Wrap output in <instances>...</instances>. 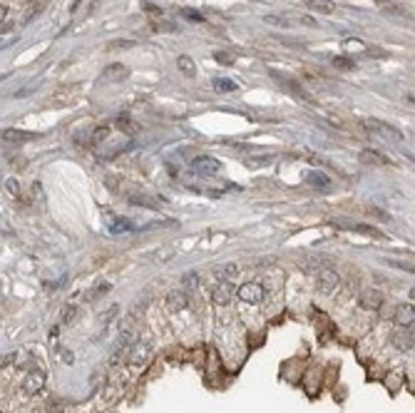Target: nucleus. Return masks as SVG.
Masks as SVG:
<instances>
[{
	"mask_svg": "<svg viewBox=\"0 0 415 413\" xmlns=\"http://www.w3.org/2000/svg\"><path fill=\"white\" fill-rule=\"evenodd\" d=\"M15 361V354H5V356H0V368H3L5 363H13Z\"/></svg>",
	"mask_w": 415,
	"mask_h": 413,
	"instance_id": "obj_36",
	"label": "nucleus"
},
{
	"mask_svg": "<svg viewBox=\"0 0 415 413\" xmlns=\"http://www.w3.org/2000/svg\"><path fill=\"white\" fill-rule=\"evenodd\" d=\"M184 13V18H189V20H194V23H204V18L199 15V13H194V10H182Z\"/></svg>",
	"mask_w": 415,
	"mask_h": 413,
	"instance_id": "obj_35",
	"label": "nucleus"
},
{
	"mask_svg": "<svg viewBox=\"0 0 415 413\" xmlns=\"http://www.w3.org/2000/svg\"><path fill=\"white\" fill-rule=\"evenodd\" d=\"M152 358V341L149 339H139L130 346V363L132 366H142Z\"/></svg>",
	"mask_w": 415,
	"mask_h": 413,
	"instance_id": "obj_1",
	"label": "nucleus"
},
{
	"mask_svg": "<svg viewBox=\"0 0 415 413\" xmlns=\"http://www.w3.org/2000/svg\"><path fill=\"white\" fill-rule=\"evenodd\" d=\"M134 227H132V221L130 219H125V217H117L115 221H112V227H109V232L112 234H125V232H132Z\"/></svg>",
	"mask_w": 415,
	"mask_h": 413,
	"instance_id": "obj_16",
	"label": "nucleus"
},
{
	"mask_svg": "<svg viewBox=\"0 0 415 413\" xmlns=\"http://www.w3.org/2000/svg\"><path fill=\"white\" fill-rule=\"evenodd\" d=\"M358 160H361L363 165H373V167H386V165L390 162L386 155H381V152H373V149H363Z\"/></svg>",
	"mask_w": 415,
	"mask_h": 413,
	"instance_id": "obj_11",
	"label": "nucleus"
},
{
	"mask_svg": "<svg viewBox=\"0 0 415 413\" xmlns=\"http://www.w3.org/2000/svg\"><path fill=\"white\" fill-rule=\"evenodd\" d=\"M130 202L144 209H157V199L155 197H147V194H130Z\"/></svg>",
	"mask_w": 415,
	"mask_h": 413,
	"instance_id": "obj_15",
	"label": "nucleus"
},
{
	"mask_svg": "<svg viewBox=\"0 0 415 413\" xmlns=\"http://www.w3.org/2000/svg\"><path fill=\"white\" fill-rule=\"evenodd\" d=\"M78 316H80V309H78V306L67 304V306L62 309V324H72V321H78Z\"/></svg>",
	"mask_w": 415,
	"mask_h": 413,
	"instance_id": "obj_23",
	"label": "nucleus"
},
{
	"mask_svg": "<svg viewBox=\"0 0 415 413\" xmlns=\"http://www.w3.org/2000/svg\"><path fill=\"white\" fill-rule=\"evenodd\" d=\"M301 23H304V25H311V28H316V20H313L311 15H304V18H301Z\"/></svg>",
	"mask_w": 415,
	"mask_h": 413,
	"instance_id": "obj_38",
	"label": "nucleus"
},
{
	"mask_svg": "<svg viewBox=\"0 0 415 413\" xmlns=\"http://www.w3.org/2000/svg\"><path fill=\"white\" fill-rule=\"evenodd\" d=\"M232 299V281H219L211 286V302L214 304H226Z\"/></svg>",
	"mask_w": 415,
	"mask_h": 413,
	"instance_id": "obj_10",
	"label": "nucleus"
},
{
	"mask_svg": "<svg viewBox=\"0 0 415 413\" xmlns=\"http://www.w3.org/2000/svg\"><path fill=\"white\" fill-rule=\"evenodd\" d=\"M361 306L368 309V311H378V309L383 306V294L375 291V289H365V291L361 294Z\"/></svg>",
	"mask_w": 415,
	"mask_h": 413,
	"instance_id": "obj_7",
	"label": "nucleus"
},
{
	"mask_svg": "<svg viewBox=\"0 0 415 413\" xmlns=\"http://www.w3.org/2000/svg\"><path fill=\"white\" fill-rule=\"evenodd\" d=\"M182 284H184V289H194V286L199 284V276H197L194 272H189V274L182 276Z\"/></svg>",
	"mask_w": 415,
	"mask_h": 413,
	"instance_id": "obj_32",
	"label": "nucleus"
},
{
	"mask_svg": "<svg viewBox=\"0 0 415 413\" xmlns=\"http://www.w3.org/2000/svg\"><path fill=\"white\" fill-rule=\"evenodd\" d=\"M214 87H216V92H236V90H239L234 80H226V78H216V80H214Z\"/></svg>",
	"mask_w": 415,
	"mask_h": 413,
	"instance_id": "obj_20",
	"label": "nucleus"
},
{
	"mask_svg": "<svg viewBox=\"0 0 415 413\" xmlns=\"http://www.w3.org/2000/svg\"><path fill=\"white\" fill-rule=\"evenodd\" d=\"M343 48H363V45H361L358 40H346V43H343Z\"/></svg>",
	"mask_w": 415,
	"mask_h": 413,
	"instance_id": "obj_39",
	"label": "nucleus"
},
{
	"mask_svg": "<svg viewBox=\"0 0 415 413\" xmlns=\"http://www.w3.org/2000/svg\"><path fill=\"white\" fill-rule=\"evenodd\" d=\"M381 10H383V13H393V15H408L398 3H381Z\"/></svg>",
	"mask_w": 415,
	"mask_h": 413,
	"instance_id": "obj_29",
	"label": "nucleus"
},
{
	"mask_svg": "<svg viewBox=\"0 0 415 413\" xmlns=\"http://www.w3.org/2000/svg\"><path fill=\"white\" fill-rule=\"evenodd\" d=\"M271 162H274V155H261V157H249L246 167H263V165H271Z\"/></svg>",
	"mask_w": 415,
	"mask_h": 413,
	"instance_id": "obj_24",
	"label": "nucleus"
},
{
	"mask_svg": "<svg viewBox=\"0 0 415 413\" xmlns=\"http://www.w3.org/2000/svg\"><path fill=\"white\" fill-rule=\"evenodd\" d=\"M216 274L221 276V281H232V279L239 274V267H236V264H224V267H221Z\"/></svg>",
	"mask_w": 415,
	"mask_h": 413,
	"instance_id": "obj_21",
	"label": "nucleus"
},
{
	"mask_svg": "<svg viewBox=\"0 0 415 413\" xmlns=\"http://www.w3.org/2000/svg\"><path fill=\"white\" fill-rule=\"evenodd\" d=\"M130 78V70L125 65H109L104 70V80H112V83H120V80H127Z\"/></svg>",
	"mask_w": 415,
	"mask_h": 413,
	"instance_id": "obj_13",
	"label": "nucleus"
},
{
	"mask_svg": "<svg viewBox=\"0 0 415 413\" xmlns=\"http://www.w3.org/2000/svg\"><path fill=\"white\" fill-rule=\"evenodd\" d=\"M127 48H134V40H112L107 45V50H127Z\"/></svg>",
	"mask_w": 415,
	"mask_h": 413,
	"instance_id": "obj_31",
	"label": "nucleus"
},
{
	"mask_svg": "<svg viewBox=\"0 0 415 413\" xmlns=\"http://www.w3.org/2000/svg\"><path fill=\"white\" fill-rule=\"evenodd\" d=\"M309 8L316 10V13H326L328 15V13H333L336 5L331 3V0H309Z\"/></svg>",
	"mask_w": 415,
	"mask_h": 413,
	"instance_id": "obj_19",
	"label": "nucleus"
},
{
	"mask_svg": "<svg viewBox=\"0 0 415 413\" xmlns=\"http://www.w3.org/2000/svg\"><path fill=\"white\" fill-rule=\"evenodd\" d=\"M271 78L281 80V83H284V87H286L288 92H293L296 97H301V100H311V95H309L304 87H301V85H298L293 78H286V75H281V72H274V70H271Z\"/></svg>",
	"mask_w": 415,
	"mask_h": 413,
	"instance_id": "obj_8",
	"label": "nucleus"
},
{
	"mask_svg": "<svg viewBox=\"0 0 415 413\" xmlns=\"http://www.w3.org/2000/svg\"><path fill=\"white\" fill-rule=\"evenodd\" d=\"M331 65H333V67H338V70H353V67H356V62H353L351 57H343V55L331 57Z\"/></svg>",
	"mask_w": 415,
	"mask_h": 413,
	"instance_id": "obj_22",
	"label": "nucleus"
},
{
	"mask_svg": "<svg viewBox=\"0 0 415 413\" xmlns=\"http://www.w3.org/2000/svg\"><path fill=\"white\" fill-rule=\"evenodd\" d=\"M144 10H147V13H155V15H159V8H155V5H149V3L144 5Z\"/></svg>",
	"mask_w": 415,
	"mask_h": 413,
	"instance_id": "obj_40",
	"label": "nucleus"
},
{
	"mask_svg": "<svg viewBox=\"0 0 415 413\" xmlns=\"http://www.w3.org/2000/svg\"><path fill=\"white\" fill-rule=\"evenodd\" d=\"M192 169H194L197 174H202V177H211V174H216V172L221 169V165H219V160H214L211 155H199V157H194Z\"/></svg>",
	"mask_w": 415,
	"mask_h": 413,
	"instance_id": "obj_3",
	"label": "nucleus"
},
{
	"mask_svg": "<svg viewBox=\"0 0 415 413\" xmlns=\"http://www.w3.org/2000/svg\"><path fill=\"white\" fill-rule=\"evenodd\" d=\"M263 23H266V25H276V28H286L288 25V20L281 18V15H263Z\"/></svg>",
	"mask_w": 415,
	"mask_h": 413,
	"instance_id": "obj_28",
	"label": "nucleus"
},
{
	"mask_svg": "<svg viewBox=\"0 0 415 413\" xmlns=\"http://www.w3.org/2000/svg\"><path fill=\"white\" fill-rule=\"evenodd\" d=\"M306 182L311 184V187H318V190H323V187H328V177L323 174V172H309L306 174Z\"/></svg>",
	"mask_w": 415,
	"mask_h": 413,
	"instance_id": "obj_18",
	"label": "nucleus"
},
{
	"mask_svg": "<svg viewBox=\"0 0 415 413\" xmlns=\"http://www.w3.org/2000/svg\"><path fill=\"white\" fill-rule=\"evenodd\" d=\"M186 306H189V296H186V291H172L167 296V309L169 311H184Z\"/></svg>",
	"mask_w": 415,
	"mask_h": 413,
	"instance_id": "obj_9",
	"label": "nucleus"
},
{
	"mask_svg": "<svg viewBox=\"0 0 415 413\" xmlns=\"http://www.w3.org/2000/svg\"><path fill=\"white\" fill-rule=\"evenodd\" d=\"M0 137H3L5 142H10V144H25V142H32V139H37L40 135L37 132H25V130H5V132H0Z\"/></svg>",
	"mask_w": 415,
	"mask_h": 413,
	"instance_id": "obj_6",
	"label": "nucleus"
},
{
	"mask_svg": "<svg viewBox=\"0 0 415 413\" xmlns=\"http://www.w3.org/2000/svg\"><path fill=\"white\" fill-rule=\"evenodd\" d=\"M390 341H393V346H398L400 351L413 349V326H398V329L393 331V336H390Z\"/></svg>",
	"mask_w": 415,
	"mask_h": 413,
	"instance_id": "obj_5",
	"label": "nucleus"
},
{
	"mask_svg": "<svg viewBox=\"0 0 415 413\" xmlns=\"http://www.w3.org/2000/svg\"><path fill=\"white\" fill-rule=\"evenodd\" d=\"M413 321H415V311H413V306L403 304V306H398V309H395V324H398V326H413Z\"/></svg>",
	"mask_w": 415,
	"mask_h": 413,
	"instance_id": "obj_12",
	"label": "nucleus"
},
{
	"mask_svg": "<svg viewBox=\"0 0 415 413\" xmlns=\"http://www.w3.org/2000/svg\"><path fill=\"white\" fill-rule=\"evenodd\" d=\"M5 192H8L10 197H20V184H18V179H15V177L5 179Z\"/></svg>",
	"mask_w": 415,
	"mask_h": 413,
	"instance_id": "obj_27",
	"label": "nucleus"
},
{
	"mask_svg": "<svg viewBox=\"0 0 415 413\" xmlns=\"http://www.w3.org/2000/svg\"><path fill=\"white\" fill-rule=\"evenodd\" d=\"M60 356H62V361H65V363H72V361H75V356H72L67 349H62V351H60Z\"/></svg>",
	"mask_w": 415,
	"mask_h": 413,
	"instance_id": "obj_37",
	"label": "nucleus"
},
{
	"mask_svg": "<svg viewBox=\"0 0 415 413\" xmlns=\"http://www.w3.org/2000/svg\"><path fill=\"white\" fill-rule=\"evenodd\" d=\"M338 284H341V276H338L333 269H321L318 272V291L321 294H333Z\"/></svg>",
	"mask_w": 415,
	"mask_h": 413,
	"instance_id": "obj_4",
	"label": "nucleus"
},
{
	"mask_svg": "<svg viewBox=\"0 0 415 413\" xmlns=\"http://www.w3.org/2000/svg\"><path fill=\"white\" fill-rule=\"evenodd\" d=\"M43 384H45V373H43V371H35L32 376L25 379V393H37V391L43 388Z\"/></svg>",
	"mask_w": 415,
	"mask_h": 413,
	"instance_id": "obj_14",
	"label": "nucleus"
},
{
	"mask_svg": "<svg viewBox=\"0 0 415 413\" xmlns=\"http://www.w3.org/2000/svg\"><path fill=\"white\" fill-rule=\"evenodd\" d=\"M368 214H373V217H378V219H383V221H388L390 217L383 212V209H378V207H368Z\"/></svg>",
	"mask_w": 415,
	"mask_h": 413,
	"instance_id": "obj_33",
	"label": "nucleus"
},
{
	"mask_svg": "<svg viewBox=\"0 0 415 413\" xmlns=\"http://www.w3.org/2000/svg\"><path fill=\"white\" fill-rule=\"evenodd\" d=\"M214 57H216L219 62H224V65H232V62H234V55H226V53H216Z\"/></svg>",
	"mask_w": 415,
	"mask_h": 413,
	"instance_id": "obj_34",
	"label": "nucleus"
},
{
	"mask_svg": "<svg viewBox=\"0 0 415 413\" xmlns=\"http://www.w3.org/2000/svg\"><path fill=\"white\" fill-rule=\"evenodd\" d=\"M236 294H239V299L244 304H261L263 296H266V289H263L261 284H256V281H249V284H241Z\"/></svg>",
	"mask_w": 415,
	"mask_h": 413,
	"instance_id": "obj_2",
	"label": "nucleus"
},
{
	"mask_svg": "<svg viewBox=\"0 0 415 413\" xmlns=\"http://www.w3.org/2000/svg\"><path fill=\"white\" fill-rule=\"evenodd\" d=\"M5 15H8V8H5L3 3H0V23H3V20H5Z\"/></svg>",
	"mask_w": 415,
	"mask_h": 413,
	"instance_id": "obj_41",
	"label": "nucleus"
},
{
	"mask_svg": "<svg viewBox=\"0 0 415 413\" xmlns=\"http://www.w3.org/2000/svg\"><path fill=\"white\" fill-rule=\"evenodd\" d=\"M117 127H120L122 132H137V125H134L127 115H120V117H117Z\"/></svg>",
	"mask_w": 415,
	"mask_h": 413,
	"instance_id": "obj_26",
	"label": "nucleus"
},
{
	"mask_svg": "<svg viewBox=\"0 0 415 413\" xmlns=\"http://www.w3.org/2000/svg\"><path fill=\"white\" fill-rule=\"evenodd\" d=\"M109 289H112V284H109V281H102L95 291H87V299H90V302H97V299H100V296H104Z\"/></svg>",
	"mask_w": 415,
	"mask_h": 413,
	"instance_id": "obj_25",
	"label": "nucleus"
},
{
	"mask_svg": "<svg viewBox=\"0 0 415 413\" xmlns=\"http://www.w3.org/2000/svg\"><path fill=\"white\" fill-rule=\"evenodd\" d=\"M177 65H179V70L186 75V78H194V75H197V65H194V60H192V57L182 55V57L177 60Z\"/></svg>",
	"mask_w": 415,
	"mask_h": 413,
	"instance_id": "obj_17",
	"label": "nucleus"
},
{
	"mask_svg": "<svg viewBox=\"0 0 415 413\" xmlns=\"http://www.w3.org/2000/svg\"><path fill=\"white\" fill-rule=\"evenodd\" d=\"M107 135H109V127H97V130L92 132V137H90V144H100Z\"/></svg>",
	"mask_w": 415,
	"mask_h": 413,
	"instance_id": "obj_30",
	"label": "nucleus"
}]
</instances>
